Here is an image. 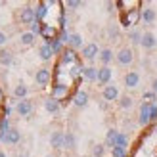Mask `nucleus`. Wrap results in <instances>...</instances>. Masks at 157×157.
Segmentation results:
<instances>
[{"label": "nucleus", "instance_id": "obj_21", "mask_svg": "<svg viewBox=\"0 0 157 157\" xmlns=\"http://www.w3.org/2000/svg\"><path fill=\"white\" fill-rule=\"evenodd\" d=\"M119 134H121V132L117 130V128H109V130H107V136H105V146H109V147H115Z\"/></svg>", "mask_w": 157, "mask_h": 157}, {"label": "nucleus", "instance_id": "obj_15", "mask_svg": "<svg viewBox=\"0 0 157 157\" xmlns=\"http://www.w3.org/2000/svg\"><path fill=\"white\" fill-rule=\"evenodd\" d=\"M67 46L71 50H77V48H84V44H82V35L81 33H71L69 35V40H67Z\"/></svg>", "mask_w": 157, "mask_h": 157}, {"label": "nucleus", "instance_id": "obj_30", "mask_svg": "<svg viewBox=\"0 0 157 157\" xmlns=\"http://www.w3.org/2000/svg\"><path fill=\"white\" fill-rule=\"evenodd\" d=\"M142 100H144V104L155 105V101H157V94H155L153 90H150V92H144V94H142Z\"/></svg>", "mask_w": 157, "mask_h": 157}, {"label": "nucleus", "instance_id": "obj_3", "mask_svg": "<svg viewBox=\"0 0 157 157\" xmlns=\"http://www.w3.org/2000/svg\"><path fill=\"white\" fill-rule=\"evenodd\" d=\"M115 61L119 65H130L132 61H134V52H132V48H127V46L121 48L115 56Z\"/></svg>", "mask_w": 157, "mask_h": 157}, {"label": "nucleus", "instance_id": "obj_36", "mask_svg": "<svg viewBox=\"0 0 157 157\" xmlns=\"http://www.w3.org/2000/svg\"><path fill=\"white\" fill-rule=\"evenodd\" d=\"M127 144H128V138H127V134H124V132H121L119 138H117V144H115V146H119V147H127Z\"/></svg>", "mask_w": 157, "mask_h": 157}, {"label": "nucleus", "instance_id": "obj_18", "mask_svg": "<svg viewBox=\"0 0 157 157\" xmlns=\"http://www.w3.org/2000/svg\"><path fill=\"white\" fill-rule=\"evenodd\" d=\"M157 19V13L153 8H142V21L146 25H151V23Z\"/></svg>", "mask_w": 157, "mask_h": 157}, {"label": "nucleus", "instance_id": "obj_9", "mask_svg": "<svg viewBox=\"0 0 157 157\" xmlns=\"http://www.w3.org/2000/svg\"><path fill=\"white\" fill-rule=\"evenodd\" d=\"M15 111H17V115H21V117H27V115H31L33 113V101L31 100H19L17 101V105H15Z\"/></svg>", "mask_w": 157, "mask_h": 157}, {"label": "nucleus", "instance_id": "obj_7", "mask_svg": "<svg viewBox=\"0 0 157 157\" xmlns=\"http://www.w3.org/2000/svg\"><path fill=\"white\" fill-rule=\"evenodd\" d=\"M100 56V48H98V44L96 42H88V44H84V48H82V58L84 59H96Z\"/></svg>", "mask_w": 157, "mask_h": 157}, {"label": "nucleus", "instance_id": "obj_43", "mask_svg": "<svg viewBox=\"0 0 157 157\" xmlns=\"http://www.w3.org/2000/svg\"><path fill=\"white\" fill-rule=\"evenodd\" d=\"M44 157H56V155H52V153H50V155H44Z\"/></svg>", "mask_w": 157, "mask_h": 157}, {"label": "nucleus", "instance_id": "obj_25", "mask_svg": "<svg viewBox=\"0 0 157 157\" xmlns=\"http://www.w3.org/2000/svg\"><path fill=\"white\" fill-rule=\"evenodd\" d=\"M50 6V2H40V4H36V8H35V17H36V21H40V19H44V15H46V8Z\"/></svg>", "mask_w": 157, "mask_h": 157}, {"label": "nucleus", "instance_id": "obj_6", "mask_svg": "<svg viewBox=\"0 0 157 157\" xmlns=\"http://www.w3.org/2000/svg\"><path fill=\"white\" fill-rule=\"evenodd\" d=\"M0 140H2L4 144H10V146H15V144H19V140H21V132L17 128H10L6 132V134L0 136Z\"/></svg>", "mask_w": 157, "mask_h": 157}, {"label": "nucleus", "instance_id": "obj_19", "mask_svg": "<svg viewBox=\"0 0 157 157\" xmlns=\"http://www.w3.org/2000/svg\"><path fill=\"white\" fill-rule=\"evenodd\" d=\"M82 77L86 78V81H90V82H94V81H98V69L96 67H92V65H88V67H82Z\"/></svg>", "mask_w": 157, "mask_h": 157}, {"label": "nucleus", "instance_id": "obj_16", "mask_svg": "<svg viewBox=\"0 0 157 157\" xmlns=\"http://www.w3.org/2000/svg\"><path fill=\"white\" fill-rule=\"evenodd\" d=\"M88 100H90V96H88V92H84V90H78L75 96H73V104L77 105V107H84L86 104H88Z\"/></svg>", "mask_w": 157, "mask_h": 157}, {"label": "nucleus", "instance_id": "obj_5", "mask_svg": "<svg viewBox=\"0 0 157 157\" xmlns=\"http://www.w3.org/2000/svg\"><path fill=\"white\" fill-rule=\"evenodd\" d=\"M63 142H65V132L63 130H54L50 134V146L54 150H63Z\"/></svg>", "mask_w": 157, "mask_h": 157}, {"label": "nucleus", "instance_id": "obj_17", "mask_svg": "<svg viewBox=\"0 0 157 157\" xmlns=\"http://www.w3.org/2000/svg\"><path fill=\"white\" fill-rule=\"evenodd\" d=\"M52 56H54V52H52V48H50V44H48V42H44V44L38 46V58H40L42 61L52 59Z\"/></svg>", "mask_w": 157, "mask_h": 157}, {"label": "nucleus", "instance_id": "obj_42", "mask_svg": "<svg viewBox=\"0 0 157 157\" xmlns=\"http://www.w3.org/2000/svg\"><path fill=\"white\" fill-rule=\"evenodd\" d=\"M0 157H6V153H4V151H0Z\"/></svg>", "mask_w": 157, "mask_h": 157}, {"label": "nucleus", "instance_id": "obj_2", "mask_svg": "<svg viewBox=\"0 0 157 157\" xmlns=\"http://www.w3.org/2000/svg\"><path fill=\"white\" fill-rule=\"evenodd\" d=\"M17 19L21 25H33V23L36 21L35 17V8H31V6H23L19 13H17Z\"/></svg>", "mask_w": 157, "mask_h": 157}, {"label": "nucleus", "instance_id": "obj_35", "mask_svg": "<svg viewBox=\"0 0 157 157\" xmlns=\"http://www.w3.org/2000/svg\"><path fill=\"white\" fill-rule=\"evenodd\" d=\"M10 128H12V127H10V121H8V117H2V121H0V136L6 134Z\"/></svg>", "mask_w": 157, "mask_h": 157}, {"label": "nucleus", "instance_id": "obj_31", "mask_svg": "<svg viewBox=\"0 0 157 157\" xmlns=\"http://www.w3.org/2000/svg\"><path fill=\"white\" fill-rule=\"evenodd\" d=\"M48 44H50V48H52V52H54V54H59V52H63V46H61L63 42H61L58 36H56V38H52V40H50Z\"/></svg>", "mask_w": 157, "mask_h": 157}, {"label": "nucleus", "instance_id": "obj_40", "mask_svg": "<svg viewBox=\"0 0 157 157\" xmlns=\"http://www.w3.org/2000/svg\"><path fill=\"white\" fill-rule=\"evenodd\" d=\"M6 40H8V35L4 33V31H0V46H4Z\"/></svg>", "mask_w": 157, "mask_h": 157}, {"label": "nucleus", "instance_id": "obj_28", "mask_svg": "<svg viewBox=\"0 0 157 157\" xmlns=\"http://www.w3.org/2000/svg\"><path fill=\"white\" fill-rule=\"evenodd\" d=\"M142 35H144V33H140L138 29H130V31H128V40L136 46V44L142 42Z\"/></svg>", "mask_w": 157, "mask_h": 157}, {"label": "nucleus", "instance_id": "obj_38", "mask_svg": "<svg viewBox=\"0 0 157 157\" xmlns=\"http://www.w3.org/2000/svg\"><path fill=\"white\" fill-rule=\"evenodd\" d=\"M65 6H67V8H73V10H75V8H81V6H82V2H77V0H69Z\"/></svg>", "mask_w": 157, "mask_h": 157}, {"label": "nucleus", "instance_id": "obj_22", "mask_svg": "<svg viewBox=\"0 0 157 157\" xmlns=\"http://www.w3.org/2000/svg\"><path fill=\"white\" fill-rule=\"evenodd\" d=\"M63 96H67V86H65V84H56V86L52 88V98L59 101Z\"/></svg>", "mask_w": 157, "mask_h": 157}, {"label": "nucleus", "instance_id": "obj_23", "mask_svg": "<svg viewBox=\"0 0 157 157\" xmlns=\"http://www.w3.org/2000/svg\"><path fill=\"white\" fill-rule=\"evenodd\" d=\"M44 109L48 113H52V115H56L58 111H59V101L58 100H54V98H48L44 101Z\"/></svg>", "mask_w": 157, "mask_h": 157}, {"label": "nucleus", "instance_id": "obj_46", "mask_svg": "<svg viewBox=\"0 0 157 157\" xmlns=\"http://www.w3.org/2000/svg\"><path fill=\"white\" fill-rule=\"evenodd\" d=\"M153 157H157V155H153Z\"/></svg>", "mask_w": 157, "mask_h": 157}, {"label": "nucleus", "instance_id": "obj_14", "mask_svg": "<svg viewBox=\"0 0 157 157\" xmlns=\"http://www.w3.org/2000/svg\"><path fill=\"white\" fill-rule=\"evenodd\" d=\"M98 58H100V61H101V67H109V63L115 59V54H113L111 48H101Z\"/></svg>", "mask_w": 157, "mask_h": 157}, {"label": "nucleus", "instance_id": "obj_27", "mask_svg": "<svg viewBox=\"0 0 157 157\" xmlns=\"http://www.w3.org/2000/svg\"><path fill=\"white\" fill-rule=\"evenodd\" d=\"M27 94H29V88H27V86L23 84V82L17 84V86L13 88V96L17 98V100H25V98H27Z\"/></svg>", "mask_w": 157, "mask_h": 157}, {"label": "nucleus", "instance_id": "obj_29", "mask_svg": "<svg viewBox=\"0 0 157 157\" xmlns=\"http://www.w3.org/2000/svg\"><path fill=\"white\" fill-rule=\"evenodd\" d=\"M77 144V140H75V134L73 132H65V142H63V150H73Z\"/></svg>", "mask_w": 157, "mask_h": 157}, {"label": "nucleus", "instance_id": "obj_4", "mask_svg": "<svg viewBox=\"0 0 157 157\" xmlns=\"http://www.w3.org/2000/svg\"><path fill=\"white\" fill-rule=\"evenodd\" d=\"M101 98H104V101H117V100L121 98L119 86H117V84H107V86H104V90H101Z\"/></svg>", "mask_w": 157, "mask_h": 157}, {"label": "nucleus", "instance_id": "obj_20", "mask_svg": "<svg viewBox=\"0 0 157 157\" xmlns=\"http://www.w3.org/2000/svg\"><path fill=\"white\" fill-rule=\"evenodd\" d=\"M35 36H36V35H33L31 31H23V33L19 35L21 46H33V44H35Z\"/></svg>", "mask_w": 157, "mask_h": 157}, {"label": "nucleus", "instance_id": "obj_34", "mask_svg": "<svg viewBox=\"0 0 157 157\" xmlns=\"http://www.w3.org/2000/svg\"><path fill=\"white\" fill-rule=\"evenodd\" d=\"M111 157H127V147H111Z\"/></svg>", "mask_w": 157, "mask_h": 157}, {"label": "nucleus", "instance_id": "obj_12", "mask_svg": "<svg viewBox=\"0 0 157 157\" xmlns=\"http://www.w3.org/2000/svg\"><path fill=\"white\" fill-rule=\"evenodd\" d=\"M140 46H142L144 50H153L155 46H157V36L147 31V33L142 35V42H140Z\"/></svg>", "mask_w": 157, "mask_h": 157}, {"label": "nucleus", "instance_id": "obj_10", "mask_svg": "<svg viewBox=\"0 0 157 157\" xmlns=\"http://www.w3.org/2000/svg\"><path fill=\"white\" fill-rule=\"evenodd\" d=\"M150 111H151V105H150V104H142V105H140V115H138V123L142 124V127H147V124L151 123Z\"/></svg>", "mask_w": 157, "mask_h": 157}, {"label": "nucleus", "instance_id": "obj_33", "mask_svg": "<svg viewBox=\"0 0 157 157\" xmlns=\"http://www.w3.org/2000/svg\"><path fill=\"white\" fill-rule=\"evenodd\" d=\"M105 155V144H96L92 147V157H104Z\"/></svg>", "mask_w": 157, "mask_h": 157}, {"label": "nucleus", "instance_id": "obj_8", "mask_svg": "<svg viewBox=\"0 0 157 157\" xmlns=\"http://www.w3.org/2000/svg\"><path fill=\"white\" fill-rule=\"evenodd\" d=\"M50 78H52V73H50V69H46V67H40V69H36V73H35V82L36 84H40V86H46L50 82Z\"/></svg>", "mask_w": 157, "mask_h": 157}, {"label": "nucleus", "instance_id": "obj_1", "mask_svg": "<svg viewBox=\"0 0 157 157\" xmlns=\"http://www.w3.org/2000/svg\"><path fill=\"white\" fill-rule=\"evenodd\" d=\"M140 19H142V8H138V10H128V12L121 13V25L123 27H134Z\"/></svg>", "mask_w": 157, "mask_h": 157}, {"label": "nucleus", "instance_id": "obj_44", "mask_svg": "<svg viewBox=\"0 0 157 157\" xmlns=\"http://www.w3.org/2000/svg\"><path fill=\"white\" fill-rule=\"evenodd\" d=\"M19 157H27V155H19Z\"/></svg>", "mask_w": 157, "mask_h": 157}, {"label": "nucleus", "instance_id": "obj_37", "mask_svg": "<svg viewBox=\"0 0 157 157\" xmlns=\"http://www.w3.org/2000/svg\"><path fill=\"white\" fill-rule=\"evenodd\" d=\"M109 36H111V38H117V36H119V29H117L115 25L109 27Z\"/></svg>", "mask_w": 157, "mask_h": 157}, {"label": "nucleus", "instance_id": "obj_39", "mask_svg": "<svg viewBox=\"0 0 157 157\" xmlns=\"http://www.w3.org/2000/svg\"><path fill=\"white\" fill-rule=\"evenodd\" d=\"M150 117H151V123H155V121H157V104H155V105H151Z\"/></svg>", "mask_w": 157, "mask_h": 157}, {"label": "nucleus", "instance_id": "obj_32", "mask_svg": "<svg viewBox=\"0 0 157 157\" xmlns=\"http://www.w3.org/2000/svg\"><path fill=\"white\" fill-rule=\"evenodd\" d=\"M132 104H134V100H132L130 96H121L119 98V107L121 109H130Z\"/></svg>", "mask_w": 157, "mask_h": 157}, {"label": "nucleus", "instance_id": "obj_13", "mask_svg": "<svg viewBox=\"0 0 157 157\" xmlns=\"http://www.w3.org/2000/svg\"><path fill=\"white\" fill-rule=\"evenodd\" d=\"M123 81H124V86H127V88H136L140 84V73L138 71H128L124 75Z\"/></svg>", "mask_w": 157, "mask_h": 157}, {"label": "nucleus", "instance_id": "obj_26", "mask_svg": "<svg viewBox=\"0 0 157 157\" xmlns=\"http://www.w3.org/2000/svg\"><path fill=\"white\" fill-rule=\"evenodd\" d=\"M12 61H13V54L10 50H0V65H12Z\"/></svg>", "mask_w": 157, "mask_h": 157}, {"label": "nucleus", "instance_id": "obj_45", "mask_svg": "<svg viewBox=\"0 0 157 157\" xmlns=\"http://www.w3.org/2000/svg\"><path fill=\"white\" fill-rule=\"evenodd\" d=\"M155 67H157V61H155Z\"/></svg>", "mask_w": 157, "mask_h": 157}, {"label": "nucleus", "instance_id": "obj_24", "mask_svg": "<svg viewBox=\"0 0 157 157\" xmlns=\"http://www.w3.org/2000/svg\"><path fill=\"white\" fill-rule=\"evenodd\" d=\"M61 61H63V63H75V61H77V54H75V50L65 48L63 52H61Z\"/></svg>", "mask_w": 157, "mask_h": 157}, {"label": "nucleus", "instance_id": "obj_41", "mask_svg": "<svg viewBox=\"0 0 157 157\" xmlns=\"http://www.w3.org/2000/svg\"><path fill=\"white\" fill-rule=\"evenodd\" d=\"M151 90H153V92L157 94V77H155L153 81H151Z\"/></svg>", "mask_w": 157, "mask_h": 157}, {"label": "nucleus", "instance_id": "obj_11", "mask_svg": "<svg viewBox=\"0 0 157 157\" xmlns=\"http://www.w3.org/2000/svg\"><path fill=\"white\" fill-rule=\"evenodd\" d=\"M111 77H113V69L111 67H100L98 69V82L100 84H111Z\"/></svg>", "mask_w": 157, "mask_h": 157}]
</instances>
